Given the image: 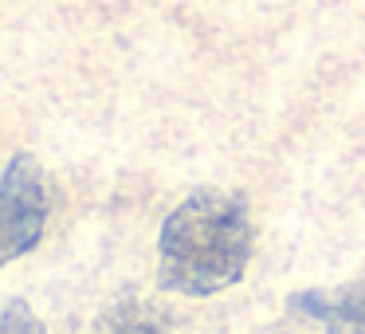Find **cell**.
<instances>
[{
  "label": "cell",
  "instance_id": "cell-1",
  "mask_svg": "<svg viewBox=\"0 0 365 334\" xmlns=\"http://www.w3.org/2000/svg\"><path fill=\"white\" fill-rule=\"evenodd\" d=\"M252 248L255 228L247 201L228 189H197L161 224L158 279L165 291L205 299L244 279Z\"/></svg>",
  "mask_w": 365,
  "mask_h": 334
},
{
  "label": "cell",
  "instance_id": "cell-2",
  "mask_svg": "<svg viewBox=\"0 0 365 334\" xmlns=\"http://www.w3.org/2000/svg\"><path fill=\"white\" fill-rule=\"evenodd\" d=\"M51 193L32 153H12L0 173V268L28 255L43 240Z\"/></svg>",
  "mask_w": 365,
  "mask_h": 334
},
{
  "label": "cell",
  "instance_id": "cell-3",
  "mask_svg": "<svg viewBox=\"0 0 365 334\" xmlns=\"http://www.w3.org/2000/svg\"><path fill=\"white\" fill-rule=\"evenodd\" d=\"M287 307L322 323L330 334H365V279L334 291H294Z\"/></svg>",
  "mask_w": 365,
  "mask_h": 334
},
{
  "label": "cell",
  "instance_id": "cell-4",
  "mask_svg": "<svg viewBox=\"0 0 365 334\" xmlns=\"http://www.w3.org/2000/svg\"><path fill=\"white\" fill-rule=\"evenodd\" d=\"M91 334H165V326H161L158 310L145 307L142 299H122L98 315Z\"/></svg>",
  "mask_w": 365,
  "mask_h": 334
},
{
  "label": "cell",
  "instance_id": "cell-5",
  "mask_svg": "<svg viewBox=\"0 0 365 334\" xmlns=\"http://www.w3.org/2000/svg\"><path fill=\"white\" fill-rule=\"evenodd\" d=\"M0 334H48L40 323V315L32 310V303L12 299L9 307L0 310Z\"/></svg>",
  "mask_w": 365,
  "mask_h": 334
}]
</instances>
